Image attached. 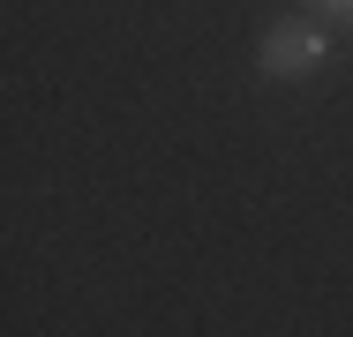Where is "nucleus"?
Instances as JSON below:
<instances>
[{
    "label": "nucleus",
    "instance_id": "obj_1",
    "mask_svg": "<svg viewBox=\"0 0 353 337\" xmlns=\"http://www.w3.org/2000/svg\"><path fill=\"white\" fill-rule=\"evenodd\" d=\"M331 23H316V15H279V23H263V38H256V67L271 75V83H308V75H323L331 61Z\"/></svg>",
    "mask_w": 353,
    "mask_h": 337
},
{
    "label": "nucleus",
    "instance_id": "obj_2",
    "mask_svg": "<svg viewBox=\"0 0 353 337\" xmlns=\"http://www.w3.org/2000/svg\"><path fill=\"white\" fill-rule=\"evenodd\" d=\"M301 8H308L316 23H339V15H346V0H301Z\"/></svg>",
    "mask_w": 353,
    "mask_h": 337
},
{
    "label": "nucleus",
    "instance_id": "obj_3",
    "mask_svg": "<svg viewBox=\"0 0 353 337\" xmlns=\"http://www.w3.org/2000/svg\"><path fill=\"white\" fill-rule=\"evenodd\" d=\"M331 30H339V38H353V0H346V15H339V23H331Z\"/></svg>",
    "mask_w": 353,
    "mask_h": 337
}]
</instances>
